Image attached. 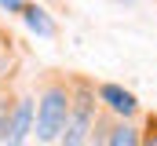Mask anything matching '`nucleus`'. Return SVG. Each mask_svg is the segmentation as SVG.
Returning <instances> with one entry per match:
<instances>
[{
  "instance_id": "obj_5",
  "label": "nucleus",
  "mask_w": 157,
  "mask_h": 146,
  "mask_svg": "<svg viewBox=\"0 0 157 146\" xmlns=\"http://www.w3.org/2000/svg\"><path fill=\"white\" fill-rule=\"evenodd\" d=\"M22 18H26V26H29L37 36H55V33H59V29H55V22L48 18V11L37 7V4H26V7H22Z\"/></svg>"
},
{
  "instance_id": "obj_7",
  "label": "nucleus",
  "mask_w": 157,
  "mask_h": 146,
  "mask_svg": "<svg viewBox=\"0 0 157 146\" xmlns=\"http://www.w3.org/2000/svg\"><path fill=\"white\" fill-rule=\"evenodd\" d=\"M0 7H4V11H15V15H22L26 0H0Z\"/></svg>"
},
{
  "instance_id": "obj_10",
  "label": "nucleus",
  "mask_w": 157,
  "mask_h": 146,
  "mask_svg": "<svg viewBox=\"0 0 157 146\" xmlns=\"http://www.w3.org/2000/svg\"><path fill=\"white\" fill-rule=\"evenodd\" d=\"M91 146H102V143H99V135H95V143H91Z\"/></svg>"
},
{
  "instance_id": "obj_8",
  "label": "nucleus",
  "mask_w": 157,
  "mask_h": 146,
  "mask_svg": "<svg viewBox=\"0 0 157 146\" xmlns=\"http://www.w3.org/2000/svg\"><path fill=\"white\" fill-rule=\"evenodd\" d=\"M4 124H7V106L0 102V143H4Z\"/></svg>"
},
{
  "instance_id": "obj_9",
  "label": "nucleus",
  "mask_w": 157,
  "mask_h": 146,
  "mask_svg": "<svg viewBox=\"0 0 157 146\" xmlns=\"http://www.w3.org/2000/svg\"><path fill=\"white\" fill-rule=\"evenodd\" d=\"M143 146H157V132H154V128H150V135H146V143H143Z\"/></svg>"
},
{
  "instance_id": "obj_6",
  "label": "nucleus",
  "mask_w": 157,
  "mask_h": 146,
  "mask_svg": "<svg viewBox=\"0 0 157 146\" xmlns=\"http://www.w3.org/2000/svg\"><path fill=\"white\" fill-rule=\"evenodd\" d=\"M106 146H143V143H139V132L132 124H117L106 132Z\"/></svg>"
},
{
  "instance_id": "obj_3",
  "label": "nucleus",
  "mask_w": 157,
  "mask_h": 146,
  "mask_svg": "<svg viewBox=\"0 0 157 146\" xmlns=\"http://www.w3.org/2000/svg\"><path fill=\"white\" fill-rule=\"evenodd\" d=\"M33 132V99H18L15 110L7 113V124H4V143L7 146H26Z\"/></svg>"
},
{
  "instance_id": "obj_4",
  "label": "nucleus",
  "mask_w": 157,
  "mask_h": 146,
  "mask_svg": "<svg viewBox=\"0 0 157 146\" xmlns=\"http://www.w3.org/2000/svg\"><path fill=\"white\" fill-rule=\"evenodd\" d=\"M99 99H102L106 106L113 110L117 117H132V113L139 110V102H135V95H132V91H124L121 84H102V88H99Z\"/></svg>"
},
{
  "instance_id": "obj_2",
  "label": "nucleus",
  "mask_w": 157,
  "mask_h": 146,
  "mask_svg": "<svg viewBox=\"0 0 157 146\" xmlns=\"http://www.w3.org/2000/svg\"><path fill=\"white\" fill-rule=\"evenodd\" d=\"M88 135H91V95H88V88H80L77 102H70V121L59 139H62V146H84Z\"/></svg>"
},
{
  "instance_id": "obj_1",
  "label": "nucleus",
  "mask_w": 157,
  "mask_h": 146,
  "mask_svg": "<svg viewBox=\"0 0 157 146\" xmlns=\"http://www.w3.org/2000/svg\"><path fill=\"white\" fill-rule=\"evenodd\" d=\"M66 121H70V91L55 84V88H48L40 95V102H37V139L40 143L59 139L62 128H66Z\"/></svg>"
}]
</instances>
